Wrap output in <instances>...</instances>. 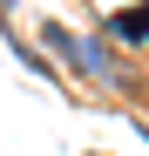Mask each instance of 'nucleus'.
I'll return each instance as SVG.
<instances>
[{"instance_id": "obj_1", "label": "nucleus", "mask_w": 149, "mask_h": 156, "mask_svg": "<svg viewBox=\"0 0 149 156\" xmlns=\"http://www.w3.org/2000/svg\"><path fill=\"white\" fill-rule=\"evenodd\" d=\"M109 34H122V41H142V34H149V0H142V7H122V14H109Z\"/></svg>"}]
</instances>
